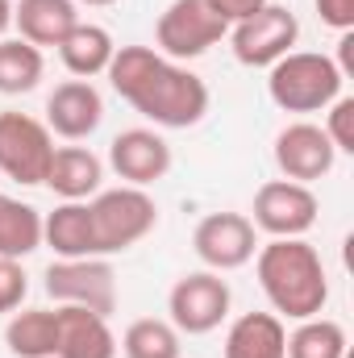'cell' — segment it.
Masks as SVG:
<instances>
[{
    "instance_id": "obj_9",
    "label": "cell",
    "mask_w": 354,
    "mask_h": 358,
    "mask_svg": "<svg viewBox=\"0 0 354 358\" xmlns=\"http://www.w3.org/2000/svg\"><path fill=\"white\" fill-rule=\"evenodd\" d=\"M42 279L55 304L88 308L100 317L117 313V271L108 259H55Z\"/></svg>"
},
{
    "instance_id": "obj_19",
    "label": "cell",
    "mask_w": 354,
    "mask_h": 358,
    "mask_svg": "<svg viewBox=\"0 0 354 358\" xmlns=\"http://www.w3.org/2000/svg\"><path fill=\"white\" fill-rule=\"evenodd\" d=\"M225 358H288V325L275 313H242L225 334Z\"/></svg>"
},
{
    "instance_id": "obj_2",
    "label": "cell",
    "mask_w": 354,
    "mask_h": 358,
    "mask_svg": "<svg viewBox=\"0 0 354 358\" xmlns=\"http://www.w3.org/2000/svg\"><path fill=\"white\" fill-rule=\"evenodd\" d=\"M255 275L279 321L321 317L330 304V271L304 238H271L255 250Z\"/></svg>"
},
{
    "instance_id": "obj_8",
    "label": "cell",
    "mask_w": 354,
    "mask_h": 358,
    "mask_svg": "<svg viewBox=\"0 0 354 358\" xmlns=\"http://www.w3.org/2000/svg\"><path fill=\"white\" fill-rule=\"evenodd\" d=\"M225 38H229V50L242 67H271L283 55H292V46L300 42V21L292 8L267 0L259 13L234 21Z\"/></svg>"
},
{
    "instance_id": "obj_16",
    "label": "cell",
    "mask_w": 354,
    "mask_h": 358,
    "mask_svg": "<svg viewBox=\"0 0 354 358\" xmlns=\"http://www.w3.org/2000/svg\"><path fill=\"white\" fill-rule=\"evenodd\" d=\"M42 246H50L55 259H100L88 200H59L55 213L42 217Z\"/></svg>"
},
{
    "instance_id": "obj_1",
    "label": "cell",
    "mask_w": 354,
    "mask_h": 358,
    "mask_svg": "<svg viewBox=\"0 0 354 358\" xmlns=\"http://www.w3.org/2000/svg\"><path fill=\"white\" fill-rule=\"evenodd\" d=\"M108 84L113 92L134 104L155 129H192L208 113V84L183 67L163 59L155 46H117L108 63Z\"/></svg>"
},
{
    "instance_id": "obj_21",
    "label": "cell",
    "mask_w": 354,
    "mask_h": 358,
    "mask_svg": "<svg viewBox=\"0 0 354 358\" xmlns=\"http://www.w3.org/2000/svg\"><path fill=\"white\" fill-rule=\"evenodd\" d=\"M4 346L17 358H55L59 346V313L55 308H21L8 313Z\"/></svg>"
},
{
    "instance_id": "obj_12",
    "label": "cell",
    "mask_w": 354,
    "mask_h": 358,
    "mask_svg": "<svg viewBox=\"0 0 354 358\" xmlns=\"http://www.w3.org/2000/svg\"><path fill=\"white\" fill-rule=\"evenodd\" d=\"M271 155H275L279 179L309 183V187H313L317 179H325L330 171H334V163H338L334 142H330L325 129L313 125V121H292V125H283V129L275 134Z\"/></svg>"
},
{
    "instance_id": "obj_31",
    "label": "cell",
    "mask_w": 354,
    "mask_h": 358,
    "mask_svg": "<svg viewBox=\"0 0 354 358\" xmlns=\"http://www.w3.org/2000/svg\"><path fill=\"white\" fill-rule=\"evenodd\" d=\"M76 4H92V8H108V4H117V0H76Z\"/></svg>"
},
{
    "instance_id": "obj_24",
    "label": "cell",
    "mask_w": 354,
    "mask_h": 358,
    "mask_svg": "<svg viewBox=\"0 0 354 358\" xmlns=\"http://www.w3.org/2000/svg\"><path fill=\"white\" fill-rule=\"evenodd\" d=\"M179 342H183V334H179L167 317H138V321L125 325V334L117 342V355H125V358H179V350H183Z\"/></svg>"
},
{
    "instance_id": "obj_4",
    "label": "cell",
    "mask_w": 354,
    "mask_h": 358,
    "mask_svg": "<svg viewBox=\"0 0 354 358\" xmlns=\"http://www.w3.org/2000/svg\"><path fill=\"white\" fill-rule=\"evenodd\" d=\"M92 208V234H96V250L100 259L121 255L129 246H138L142 238L155 234L159 225V204L146 187H100L88 200Z\"/></svg>"
},
{
    "instance_id": "obj_7",
    "label": "cell",
    "mask_w": 354,
    "mask_h": 358,
    "mask_svg": "<svg viewBox=\"0 0 354 358\" xmlns=\"http://www.w3.org/2000/svg\"><path fill=\"white\" fill-rule=\"evenodd\" d=\"M55 159V134L46 121L4 108L0 113V176H8L21 187H38L46 179V167Z\"/></svg>"
},
{
    "instance_id": "obj_14",
    "label": "cell",
    "mask_w": 354,
    "mask_h": 358,
    "mask_svg": "<svg viewBox=\"0 0 354 358\" xmlns=\"http://www.w3.org/2000/svg\"><path fill=\"white\" fill-rule=\"evenodd\" d=\"M104 121V96L92 80H63L46 96V129L63 142H84Z\"/></svg>"
},
{
    "instance_id": "obj_6",
    "label": "cell",
    "mask_w": 354,
    "mask_h": 358,
    "mask_svg": "<svg viewBox=\"0 0 354 358\" xmlns=\"http://www.w3.org/2000/svg\"><path fill=\"white\" fill-rule=\"evenodd\" d=\"M229 304H234V292L217 271H187L167 292V321L179 334L200 338L221 329V321L229 317Z\"/></svg>"
},
{
    "instance_id": "obj_30",
    "label": "cell",
    "mask_w": 354,
    "mask_h": 358,
    "mask_svg": "<svg viewBox=\"0 0 354 358\" xmlns=\"http://www.w3.org/2000/svg\"><path fill=\"white\" fill-rule=\"evenodd\" d=\"M13 29V0H0V38H8Z\"/></svg>"
},
{
    "instance_id": "obj_15",
    "label": "cell",
    "mask_w": 354,
    "mask_h": 358,
    "mask_svg": "<svg viewBox=\"0 0 354 358\" xmlns=\"http://www.w3.org/2000/svg\"><path fill=\"white\" fill-rule=\"evenodd\" d=\"M76 0H13V29L38 50H59L63 38L80 25Z\"/></svg>"
},
{
    "instance_id": "obj_27",
    "label": "cell",
    "mask_w": 354,
    "mask_h": 358,
    "mask_svg": "<svg viewBox=\"0 0 354 358\" xmlns=\"http://www.w3.org/2000/svg\"><path fill=\"white\" fill-rule=\"evenodd\" d=\"M29 296V275L21 259H0V313H17Z\"/></svg>"
},
{
    "instance_id": "obj_28",
    "label": "cell",
    "mask_w": 354,
    "mask_h": 358,
    "mask_svg": "<svg viewBox=\"0 0 354 358\" xmlns=\"http://www.w3.org/2000/svg\"><path fill=\"white\" fill-rule=\"evenodd\" d=\"M313 4H317L321 25H330L338 34H351L354 29V0H313Z\"/></svg>"
},
{
    "instance_id": "obj_5",
    "label": "cell",
    "mask_w": 354,
    "mask_h": 358,
    "mask_svg": "<svg viewBox=\"0 0 354 358\" xmlns=\"http://www.w3.org/2000/svg\"><path fill=\"white\" fill-rule=\"evenodd\" d=\"M229 34V21L208 0H171L155 21V50L171 63L208 55Z\"/></svg>"
},
{
    "instance_id": "obj_13",
    "label": "cell",
    "mask_w": 354,
    "mask_h": 358,
    "mask_svg": "<svg viewBox=\"0 0 354 358\" xmlns=\"http://www.w3.org/2000/svg\"><path fill=\"white\" fill-rule=\"evenodd\" d=\"M108 167L129 187H150L171 171V146L159 129L134 125V129H121L108 142Z\"/></svg>"
},
{
    "instance_id": "obj_22",
    "label": "cell",
    "mask_w": 354,
    "mask_h": 358,
    "mask_svg": "<svg viewBox=\"0 0 354 358\" xmlns=\"http://www.w3.org/2000/svg\"><path fill=\"white\" fill-rule=\"evenodd\" d=\"M42 246V213L17 196H0V259H29Z\"/></svg>"
},
{
    "instance_id": "obj_11",
    "label": "cell",
    "mask_w": 354,
    "mask_h": 358,
    "mask_svg": "<svg viewBox=\"0 0 354 358\" xmlns=\"http://www.w3.org/2000/svg\"><path fill=\"white\" fill-rule=\"evenodd\" d=\"M192 250L204 263V271H238L246 267L259 250V229L246 213H208L192 229Z\"/></svg>"
},
{
    "instance_id": "obj_17",
    "label": "cell",
    "mask_w": 354,
    "mask_h": 358,
    "mask_svg": "<svg viewBox=\"0 0 354 358\" xmlns=\"http://www.w3.org/2000/svg\"><path fill=\"white\" fill-rule=\"evenodd\" d=\"M59 346L55 358H117V334L108 329V317L59 304Z\"/></svg>"
},
{
    "instance_id": "obj_20",
    "label": "cell",
    "mask_w": 354,
    "mask_h": 358,
    "mask_svg": "<svg viewBox=\"0 0 354 358\" xmlns=\"http://www.w3.org/2000/svg\"><path fill=\"white\" fill-rule=\"evenodd\" d=\"M113 55H117L113 34H108L104 25H92V21H80V25L63 38V46H59V59H63V67H67L76 80L104 76L108 63H113Z\"/></svg>"
},
{
    "instance_id": "obj_25",
    "label": "cell",
    "mask_w": 354,
    "mask_h": 358,
    "mask_svg": "<svg viewBox=\"0 0 354 358\" xmlns=\"http://www.w3.org/2000/svg\"><path fill=\"white\" fill-rule=\"evenodd\" d=\"M288 358H346V329L330 317L296 321L288 334Z\"/></svg>"
},
{
    "instance_id": "obj_23",
    "label": "cell",
    "mask_w": 354,
    "mask_h": 358,
    "mask_svg": "<svg viewBox=\"0 0 354 358\" xmlns=\"http://www.w3.org/2000/svg\"><path fill=\"white\" fill-rule=\"evenodd\" d=\"M46 55L25 38H0V96H25L42 84Z\"/></svg>"
},
{
    "instance_id": "obj_18",
    "label": "cell",
    "mask_w": 354,
    "mask_h": 358,
    "mask_svg": "<svg viewBox=\"0 0 354 358\" xmlns=\"http://www.w3.org/2000/svg\"><path fill=\"white\" fill-rule=\"evenodd\" d=\"M59 200H92L104 183V163L88 146H55V159L42 179Z\"/></svg>"
},
{
    "instance_id": "obj_29",
    "label": "cell",
    "mask_w": 354,
    "mask_h": 358,
    "mask_svg": "<svg viewBox=\"0 0 354 358\" xmlns=\"http://www.w3.org/2000/svg\"><path fill=\"white\" fill-rule=\"evenodd\" d=\"M208 4H213V8H217V13H221L225 21H229V25H234V21H242V17L259 13L267 0H208Z\"/></svg>"
},
{
    "instance_id": "obj_10",
    "label": "cell",
    "mask_w": 354,
    "mask_h": 358,
    "mask_svg": "<svg viewBox=\"0 0 354 358\" xmlns=\"http://www.w3.org/2000/svg\"><path fill=\"white\" fill-rule=\"evenodd\" d=\"M321 200L309 183H292V179H267L255 192V208L250 221L267 238H304L317 225Z\"/></svg>"
},
{
    "instance_id": "obj_26",
    "label": "cell",
    "mask_w": 354,
    "mask_h": 358,
    "mask_svg": "<svg viewBox=\"0 0 354 358\" xmlns=\"http://www.w3.org/2000/svg\"><path fill=\"white\" fill-rule=\"evenodd\" d=\"M325 138L334 142L338 155H354V96H338L325 108Z\"/></svg>"
},
{
    "instance_id": "obj_3",
    "label": "cell",
    "mask_w": 354,
    "mask_h": 358,
    "mask_svg": "<svg viewBox=\"0 0 354 358\" xmlns=\"http://www.w3.org/2000/svg\"><path fill=\"white\" fill-rule=\"evenodd\" d=\"M346 76L321 50H292L267 67V96L283 113H325L342 96Z\"/></svg>"
}]
</instances>
